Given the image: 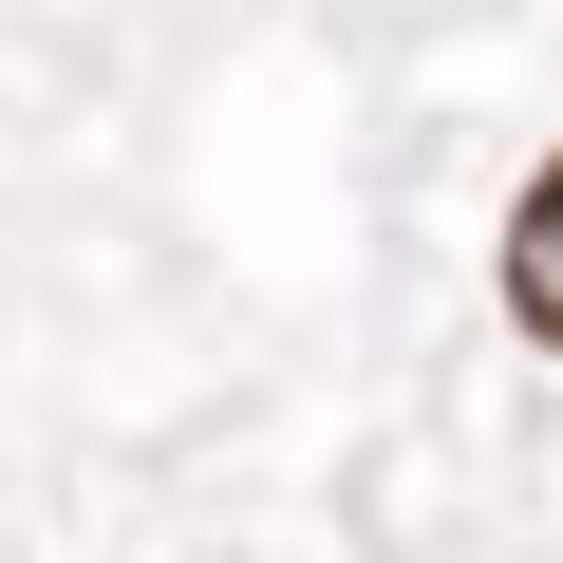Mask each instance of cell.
<instances>
[{
	"mask_svg": "<svg viewBox=\"0 0 563 563\" xmlns=\"http://www.w3.org/2000/svg\"><path fill=\"white\" fill-rule=\"evenodd\" d=\"M507 320L563 357V169H526V207H507Z\"/></svg>",
	"mask_w": 563,
	"mask_h": 563,
	"instance_id": "cell-1",
	"label": "cell"
}]
</instances>
